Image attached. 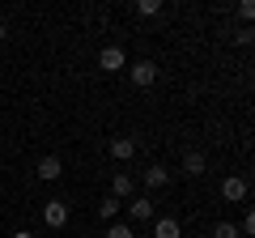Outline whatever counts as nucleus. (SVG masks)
Returning a JSON list of instances; mask_svg holds the SVG:
<instances>
[{"label": "nucleus", "mask_w": 255, "mask_h": 238, "mask_svg": "<svg viewBox=\"0 0 255 238\" xmlns=\"http://www.w3.org/2000/svg\"><path fill=\"white\" fill-rule=\"evenodd\" d=\"M98 68H102V73H124V68H128V51L115 47V43L102 47V51H98Z\"/></svg>", "instance_id": "f257e3e1"}, {"label": "nucleus", "mask_w": 255, "mask_h": 238, "mask_svg": "<svg viewBox=\"0 0 255 238\" xmlns=\"http://www.w3.org/2000/svg\"><path fill=\"white\" fill-rule=\"evenodd\" d=\"M128 77H132V85L149 90V85L157 81V64H153V60H136V64H128Z\"/></svg>", "instance_id": "f03ea898"}, {"label": "nucleus", "mask_w": 255, "mask_h": 238, "mask_svg": "<svg viewBox=\"0 0 255 238\" xmlns=\"http://www.w3.org/2000/svg\"><path fill=\"white\" fill-rule=\"evenodd\" d=\"M68 217H73V213H68V204H64V200H47L43 204V221L51 230H64V226H68Z\"/></svg>", "instance_id": "7ed1b4c3"}, {"label": "nucleus", "mask_w": 255, "mask_h": 238, "mask_svg": "<svg viewBox=\"0 0 255 238\" xmlns=\"http://www.w3.org/2000/svg\"><path fill=\"white\" fill-rule=\"evenodd\" d=\"M221 196H226L230 204L247 200V179H238V174H226V179H221Z\"/></svg>", "instance_id": "20e7f679"}, {"label": "nucleus", "mask_w": 255, "mask_h": 238, "mask_svg": "<svg viewBox=\"0 0 255 238\" xmlns=\"http://www.w3.org/2000/svg\"><path fill=\"white\" fill-rule=\"evenodd\" d=\"M128 217L132 221H153V200L149 196H132L128 200Z\"/></svg>", "instance_id": "39448f33"}, {"label": "nucleus", "mask_w": 255, "mask_h": 238, "mask_svg": "<svg viewBox=\"0 0 255 238\" xmlns=\"http://www.w3.org/2000/svg\"><path fill=\"white\" fill-rule=\"evenodd\" d=\"M38 179H43V183H55V179H60V174H64V162H60V157H51V153H47L43 157V162H38Z\"/></svg>", "instance_id": "423d86ee"}, {"label": "nucleus", "mask_w": 255, "mask_h": 238, "mask_svg": "<svg viewBox=\"0 0 255 238\" xmlns=\"http://www.w3.org/2000/svg\"><path fill=\"white\" fill-rule=\"evenodd\" d=\"M153 238H183V226L174 217H153Z\"/></svg>", "instance_id": "0eeeda50"}, {"label": "nucleus", "mask_w": 255, "mask_h": 238, "mask_svg": "<svg viewBox=\"0 0 255 238\" xmlns=\"http://www.w3.org/2000/svg\"><path fill=\"white\" fill-rule=\"evenodd\" d=\"M132 153H136V140H132V136H115V140H111V157L132 162Z\"/></svg>", "instance_id": "6e6552de"}, {"label": "nucleus", "mask_w": 255, "mask_h": 238, "mask_svg": "<svg viewBox=\"0 0 255 238\" xmlns=\"http://www.w3.org/2000/svg\"><path fill=\"white\" fill-rule=\"evenodd\" d=\"M111 196H115V200H132V174H115V179H111Z\"/></svg>", "instance_id": "1a4fd4ad"}, {"label": "nucleus", "mask_w": 255, "mask_h": 238, "mask_svg": "<svg viewBox=\"0 0 255 238\" xmlns=\"http://www.w3.org/2000/svg\"><path fill=\"white\" fill-rule=\"evenodd\" d=\"M119 209H124V200H115V196H107V200H98V217L102 221H115Z\"/></svg>", "instance_id": "9d476101"}, {"label": "nucleus", "mask_w": 255, "mask_h": 238, "mask_svg": "<svg viewBox=\"0 0 255 238\" xmlns=\"http://www.w3.org/2000/svg\"><path fill=\"white\" fill-rule=\"evenodd\" d=\"M204 166H209V162H204V153H187V157H183V170H187L191 179H200Z\"/></svg>", "instance_id": "9b49d317"}, {"label": "nucleus", "mask_w": 255, "mask_h": 238, "mask_svg": "<svg viewBox=\"0 0 255 238\" xmlns=\"http://www.w3.org/2000/svg\"><path fill=\"white\" fill-rule=\"evenodd\" d=\"M170 183V170H162V166H149L145 170V187H166Z\"/></svg>", "instance_id": "f8f14e48"}, {"label": "nucleus", "mask_w": 255, "mask_h": 238, "mask_svg": "<svg viewBox=\"0 0 255 238\" xmlns=\"http://www.w3.org/2000/svg\"><path fill=\"white\" fill-rule=\"evenodd\" d=\"M107 238H136V230L128 226V221H111V226H107Z\"/></svg>", "instance_id": "ddd939ff"}, {"label": "nucleus", "mask_w": 255, "mask_h": 238, "mask_svg": "<svg viewBox=\"0 0 255 238\" xmlns=\"http://www.w3.org/2000/svg\"><path fill=\"white\" fill-rule=\"evenodd\" d=\"M213 238H238V226L234 221H217L213 226Z\"/></svg>", "instance_id": "4468645a"}, {"label": "nucleus", "mask_w": 255, "mask_h": 238, "mask_svg": "<svg viewBox=\"0 0 255 238\" xmlns=\"http://www.w3.org/2000/svg\"><path fill=\"white\" fill-rule=\"evenodd\" d=\"M136 13H140V17H157V13H162V0H140Z\"/></svg>", "instance_id": "2eb2a0df"}, {"label": "nucleus", "mask_w": 255, "mask_h": 238, "mask_svg": "<svg viewBox=\"0 0 255 238\" xmlns=\"http://www.w3.org/2000/svg\"><path fill=\"white\" fill-rule=\"evenodd\" d=\"M238 17H243V21L255 17V4H251V0H243V4H238Z\"/></svg>", "instance_id": "dca6fc26"}, {"label": "nucleus", "mask_w": 255, "mask_h": 238, "mask_svg": "<svg viewBox=\"0 0 255 238\" xmlns=\"http://www.w3.org/2000/svg\"><path fill=\"white\" fill-rule=\"evenodd\" d=\"M251 38H255L251 30H238V34H234V43H238V47H251Z\"/></svg>", "instance_id": "f3484780"}, {"label": "nucleus", "mask_w": 255, "mask_h": 238, "mask_svg": "<svg viewBox=\"0 0 255 238\" xmlns=\"http://www.w3.org/2000/svg\"><path fill=\"white\" fill-rule=\"evenodd\" d=\"M238 234H255V217H251V213L243 217V226H238Z\"/></svg>", "instance_id": "a211bd4d"}, {"label": "nucleus", "mask_w": 255, "mask_h": 238, "mask_svg": "<svg viewBox=\"0 0 255 238\" xmlns=\"http://www.w3.org/2000/svg\"><path fill=\"white\" fill-rule=\"evenodd\" d=\"M13 238H34V234H30V230H17V234H13Z\"/></svg>", "instance_id": "6ab92c4d"}, {"label": "nucleus", "mask_w": 255, "mask_h": 238, "mask_svg": "<svg viewBox=\"0 0 255 238\" xmlns=\"http://www.w3.org/2000/svg\"><path fill=\"white\" fill-rule=\"evenodd\" d=\"M0 43H4V26H0Z\"/></svg>", "instance_id": "aec40b11"}]
</instances>
